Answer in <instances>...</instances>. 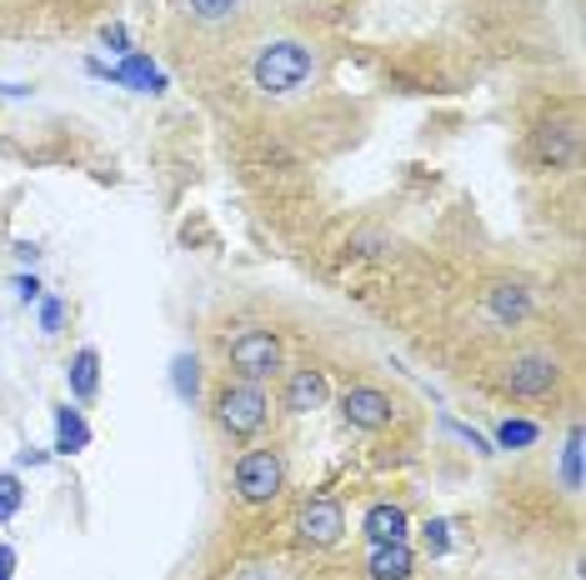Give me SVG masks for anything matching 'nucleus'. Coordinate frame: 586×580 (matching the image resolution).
<instances>
[{"instance_id":"nucleus-26","label":"nucleus","mask_w":586,"mask_h":580,"mask_svg":"<svg viewBox=\"0 0 586 580\" xmlns=\"http://www.w3.org/2000/svg\"><path fill=\"white\" fill-rule=\"evenodd\" d=\"M21 466H45V450H21Z\"/></svg>"},{"instance_id":"nucleus-14","label":"nucleus","mask_w":586,"mask_h":580,"mask_svg":"<svg viewBox=\"0 0 586 580\" xmlns=\"http://www.w3.org/2000/svg\"><path fill=\"white\" fill-rule=\"evenodd\" d=\"M91 446V425H85L81 411H71V405H61L55 411V450L61 456H75V450Z\"/></svg>"},{"instance_id":"nucleus-17","label":"nucleus","mask_w":586,"mask_h":580,"mask_svg":"<svg viewBox=\"0 0 586 580\" xmlns=\"http://www.w3.org/2000/svg\"><path fill=\"white\" fill-rule=\"evenodd\" d=\"M532 441H536L532 421H506L502 431H496V446H502V450H522V446H532Z\"/></svg>"},{"instance_id":"nucleus-2","label":"nucleus","mask_w":586,"mask_h":580,"mask_svg":"<svg viewBox=\"0 0 586 580\" xmlns=\"http://www.w3.org/2000/svg\"><path fill=\"white\" fill-rule=\"evenodd\" d=\"M210 415H216V425L230 441H251L271 421V401H266L261 381H226L216 391V401H210Z\"/></svg>"},{"instance_id":"nucleus-11","label":"nucleus","mask_w":586,"mask_h":580,"mask_svg":"<svg viewBox=\"0 0 586 580\" xmlns=\"http://www.w3.org/2000/svg\"><path fill=\"white\" fill-rule=\"evenodd\" d=\"M321 401H326V375L311 371V365L291 371V381H286V411H291V415H306V411H316Z\"/></svg>"},{"instance_id":"nucleus-8","label":"nucleus","mask_w":586,"mask_h":580,"mask_svg":"<svg viewBox=\"0 0 586 580\" xmlns=\"http://www.w3.org/2000/svg\"><path fill=\"white\" fill-rule=\"evenodd\" d=\"M482 311L492 315L496 325H522L532 315V290L522 280H502V286L482 290Z\"/></svg>"},{"instance_id":"nucleus-13","label":"nucleus","mask_w":586,"mask_h":580,"mask_svg":"<svg viewBox=\"0 0 586 580\" xmlns=\"http://www.w3.org/2000/svg\"><path fill=\"white\" fill-rule=\"evenodd\" d=\"M361 530H367L371 546H387V540H407V510L391 506V500H381V506H371V510H367Z\"/></svg>"},{"instance_id":"nucleus-23","label":"nucleus","mask_w":586,"mask_h":580,"mask_svg":"<svg viewBox=\"0 0 586 580\" xmlns=\"http://www.w3.org/2000/svg\"><path fill=\"white\" fill-rule=\"evenodd\" d=\"M11 286H16V296H21V301H41V280H35V276H16Z\"/></svg>"},{"instance_id":"nucleus-9","label":"nucleus","mask_w":586,"mask_h":580,"mask_svg":"<svg viewBox=\"0 0 586 580\" xmlns=\"http://www.w3.org/2000/svg\"><path fill=\"white\" fill-rule=\"evenodd\" d=\"M536 156L552 160V166H576V156H582V131H576V121L536 131Z\"/></svg>"},{"instance_id":"nucleus-4","label":"nucleus","mask_w":586,"mask_h":580,"mask_svg":"<svg viewBox=\"0 0 586 580\" xmlns=\"http://www.w3.org/2000/svg\"><path fill=\"white\" fill-rule=\"evenodd\" d=\"M556 385H562V361L546 351H516L502 365V391L516 401H546L556 395Z\"/></svg>"},{"instance_id":"nucleus-18","label":"nucleus","mask_w":586,"mask_h":580,"mask_svg":"<svg viewBox=\"0 0 586 580\" xmlns=\"http://www.w3.org/2000/svg\"><path fill=\"white\" fill-rule=\"evenodd\" d=\"M562 470H566V490H576V486H582V431H572V441H566Z\"/></svg>"},{"instance_id":"nucleus-1","label":"nucleus","mask_w":586,"mask_h":580,"mask_svg":"<svg viewBox=\"0 0 586 580\" xmlns=\"http://www.w3.org/2000/svg\"><path fill=\"white\" fill-rule=\"evenodd\" d=\"M316 75V51L306 41H271L266 51H256L251 61V81L261 95H296L306 81Z\"/></svg>"},{"instance_id":"nucleus-24","label":"nucleus","mask_w":586,"mask_h":580,"mask_svg":"<svg viewBox=\"0 0 586 580\" xmlns=\"http://www.w3.org/2000/svg\"><path fill=\"white\" fill-rule=\"evenodd\" d=\"M105 45H111L115 55H131L126 51V25H105Z\"/></svg>"},{"instance_id":"nucleus-19","label":"nucleus","mask_w":586,"mask_h":580,"mask_svg":"<svg viewBox=\"0 0 586 580\" xmlns=\"http://www.w3.org/2000/svg\"><path fill=\"white\" fill-rule=\"evenodd\" d=\"M21 500H25V490H21V480L11 476V470H6V476H0V520H11L16 510H21Z\"/></svg>"},{"instance_id":"nucleus-5","label":"nucleus","mask_w":586,"mask_h":580,"mask_svg":"<svg viewBox=\"0 0 586 580\" xmlns=\"http://www.w3.org/2000/svg\"><path fill=\"white\" fill-rule=\"evenodd\" d=\"M281 490H286L281 450H246V456L236 460V496H241L246 506H271Z\"/></svg>"},{"instance_id":"nucleus-7","label":"nucleus","mask_w":586,"mask_h":580,"mask_svg":"<svg viewBox=\"0 0 586 580\" xmlns=\"http://www.w3.org/2000/svg\"><path fill=\"white\" fill-rule=\"evenodd\" d=\"M296 530H301L306 546H336V540H341V530H346V510H341V500H331V496H311V500L301 506V516H296Z\"/></svg>"},{"instance_id":"nucleus-25","label":"nucleus","mask_w":586,"mask_h":580,"mask_svg":"<svg viewBox=\"0 0 586 580\" xmlns=\"http://www.w3.org/2000/svg\"><path fill=\"white\" fill-rule=\"evenodd\" d=\"M11 566H16V550L0 546V580H11Z\"/></svg>"},{"instance_id":"nucleus-21","label":"nucleus","mask_w":586,"mask_h":580,"mask_svg":"<svg viewBox=\"0 0 586 580\" xmlns=\"http://www.w3.org/2000/svg\"><path fill=\"white\" fill-rule=\"evenodd\" d=\"M176 385L181 395H196V361H186V355L176 361Z\"/></svg>"},{"instance_id":"nucleus-12","label":"nucleus","mask_w":586,"mask_h":580,"mask_svg":"<svg viewBox=\"0 0 586 580\" xmlns=\"http://www.w3.org/2000/svg\"><path fill=\"white\" fill-rule=\"evenodd\" d=\"M411 550H407V540H387V546H371V560H367V570H371V580H411Z\"/></svg>"},{"instance_id":"nucleus-3","label":"nucleus","mask_w":586,"mask_h":580,"mask_svg":"<svg viewBox=\"0 0 586 580\" xmlns=\"http://www.w3.org/2000/svg\"><path fill=\"white\" fill-rule=\"evenodd\" d=\"M226 365L241 381H271V375H281V335L266 325H246L226 341Z\"/></svg>"},{"instance_id":"nucleus-6","label":"nucleus","mask_w":586,"mask_h":580,"mask_svg":"<svg viewBox=\"0 0 586 580\" xmlns=\"http://www.w3.org/2000/svg\"><path fill=\"white\" fill-rule=\"evenodd\" d=\"M341 421L351 431H387L397 421V401H391L381 385H351L341 395Z\"/></svg>"},{"instance_id":"nucleus-10","label":"nucleus","mask_w":586,"mask_h":580,"mask_svg":"<svg viewBox=\"0 0 586 580\" xmlns=\"http://www.w3.org/2000/svg\"><path fill=\"white\" fill-rule=\"evenodd\" d=\"M95 75H111L115 85H131V91H146V95H156V91H166V75L151 65V55H136L131 51L126 61L115 65V71H105V65H91Z\"/></svg>"},{"instance_id":"nucleus-15","label":"nucleus","mask_w":586,"mask_h":580,"mask_svg":"<svg viewBox=\"0 0 586 580\" xmlns=\"http://www.w3.org/2000/svg\"><path fill=\"white\" fill-rule=\"evenodd\" d=\"M71 395L75 401H95V385H101V355L85 345V351H75V361H71Z\"/></svg>"},{"instance_id":"nucleus-22","label":"nucleus","mask_w":586,"mask_h":580,"mask_svg":"<svg viewBox=\"0 0 586 580\" xmlns=\"http://www.w3.org/2000/svg\"><path fill=\"white\" fill-rule=\"evenodd\" d=\"M426 550L431 556H446V520H431L426 526Z\"/></svg>"},{"instance_id":"nucleus-20","label":"nucleus","mask_w":586,"mask_h":580,"mask_svg":"<svg viewBox=\"0 0 586 580\" xmlns=\"http://www.w3.org/2000/svg\"><path fill=\"white\" fill-rule=\"evenodd\" d=\"M61 325H65V301L45 296V301H41V331H45V335H55Z\"/></svg>"},{"instance_id":"nucleus-16","label":"nucleus","mask_w":586,"mask_h":580,"mask_svg":"<svg viewBox=\"0 0 586 580\" xmlns=\"http://www.w3.org/2000/svg\"><path fill=\"white\" fill-rule=\"evenodd\" d=\"M181 6L196 25H230L246 11V0H181Z\"/></svg>"}]
</instances>
